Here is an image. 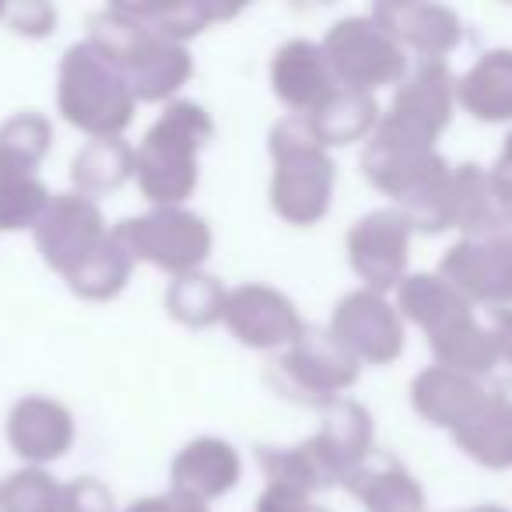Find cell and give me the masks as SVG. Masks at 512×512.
I'll return each instance as SVG.
<instances>
[{"label":"cell","mask_w":512,"mask_h":512,"mask_svg":"<svg viewBox=\"0 0 512 512\" xmlns=\"http://www.w3.org/2000/svg\"><path fill=\"white\" fill-rule=\"evenodd\" d=\"M491 176H498V179H512V134L505 137V148H502V155H498L495 172H491Z\"/></svg>","instance_id":"5b68a950"},{"label":"cell","mask_w":512,"mask_h":512,"mask_svg":"<svg viewBox=\"0 0 512 512\" xmlns=\"http://www.w3.org/2000/svg\"><path fill=\"white\" fill-rule=\"evenodd\" d=\"M463 102L488 123L512 120V50H491L463 81Z\"/></svg>","instance_id":"7a4b0ae2"},{"label":"cell","mask_w":512,"mask_h":512,"mask_svg":"<svg viewBox=\"0 0 512 512\" xmlns=\"http://www.w3.org/2000/svg\"><path fill=\"white\" fill-rule=\"evenodd\" d=\"M474 512H509V509H502V505H481V509H474Z\"/></svg>","instance_id":"8992f818"},{"label":"cell","mask_w":512,"mask_h":512,"mask_svg":"<svg viewBox=\"0 0 512 512\" xmlns=\"http://www.w3.org/2000/svg\"><path fill=\"white\" fill-rule=\"evenodd\" d=\"M491 334H495V344H498V358H502V365L512 376V306L495 309V327H491Z\"/></svg>","instance_id":"277c9868"},{"label":"cell","mask_w":512,"mask_h":512,"mask_svg":"<svg viewBox=\"0 0 512 512\" xmlns=\"http://www.w3.org/2000/svg\"><path fill=\"white\" fill-rule=\"evenodd\" d=\"M456 285L467 288L474 299L512 306V235H488L481 242H467L449 260Z\"/></svg>","instance_id":"6da1fadb"},{"label":"cell","mask_w":512,"mask_h":512,"mask_svg":"<svg viewBox=\"0 0 512 512\" xmlns=\"http://www.w3.org/2000/svg\"><path fill=\"white\" fill-rule=\"evenodd\" d=\"M460 439L488 467H512V400L502 393H488L474 418L463 425Z\"/></svg>","instance_id":"3957f363"}]
</instances>
